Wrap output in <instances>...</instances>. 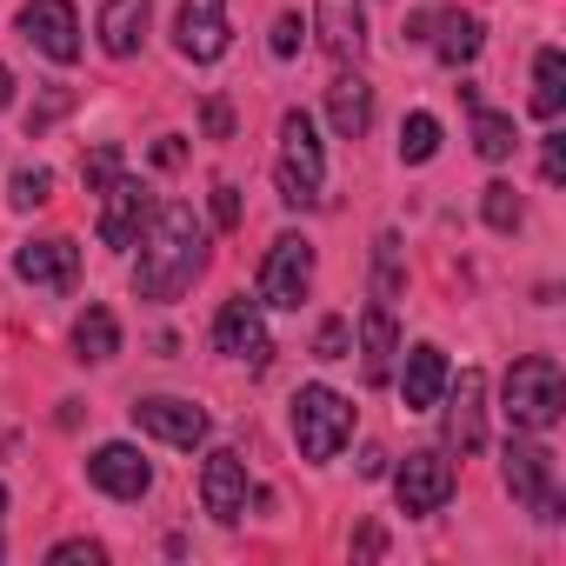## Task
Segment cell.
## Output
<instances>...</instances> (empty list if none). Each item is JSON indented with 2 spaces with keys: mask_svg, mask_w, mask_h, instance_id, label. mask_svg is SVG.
Listing matches in <instances>:
<instances>
[{
  "mask_svg": "<svg viewBox=\"0 0 566 566\" xmlns=\"http://www.w3.org/2000/svg\"><path fill=\"white\" fill-rule=\"evenodd\" d=\"M207 266V227L193 220L187 200H167L140 240V266H134V294L140 301H180Z\"/></svg>",
  "mask_w": 566,
  "mask_h": 566,
  "instance_id": "obj_1",
  "label": "cell"
},
{
  "mask_svg": "<svg viewBox=\"0 0 566 566\" xmlns=\"http://www.w3.org/2000/svg\"><path fill=\"white\" fill-rule=\"evenodd\" d=\"M273 187L287 207H321V187H327V154H321V134L301 107L280 114V160H273Z\"/></svg>",
  "mask_w": 566,
  "mask_h": 566,
  "instance_id": "obj_2",
  "label": "cell"
},
{
  "mask_svg": "<svg viewBox=\"0 0 566 566\" xmlns=\"http://www.w3.org/2000/svg\"><path fill=\"white\" fill-rule=\"evenodd\" d=\"M566 407V374L553 354H526L506 367V427L513 433H546Z\"/></svg>",
  "mask_w": 566,
  "mask_h": 566,
  "instance_id": "obj_3",
  "label": "cell"
},
{
  "mask_svg": "<svg viewBox=\"0 0 566 566\" xmlns=\"http://www.w3.org/2000/svg\"><path fill=\"white\" fill-rule=\"evenodd\" d=\"M294 440H301V460H314V467H327L347 440H354V400L347 394H334V387H301L294 394Z\"/></svg>",
  "mask_w": 566,
  "mask_h": 566,
  "instance_id": "obj_4",
  "label": "cell"
},
{
  "mask_svg": "<svg viewBox=\"0 0 566 566\" xmlns=\"http://www.w3.org/2000/svg\"><path fill=\"white\" fill-rule=\"evenodd\" d=\"M307 294H314V247L301 233H280L266 247V260H260V307L294 314Z\"/></svg>",
  "mask_w": 566,
  "mask_h": 566,
  "instance_id": "obj_5",
  "label": "cell"
},
{
  "mask_svg": "<svg viewBox=\"0 0 566 566\" xmlns=\"http://www.w3.org/2000/svg\"><path fill=\"white\" fill-rule=\"evenodd\" d=\"M506 493L520 506H533L539 520H559V486H553V453L526 433V440H506Z\"/></svg>",
  "mask_w": 566,
  "mask_h": 566,
  "instance_id": "obj_6",
  "label": "cell"
},
{
  "mask_svg": "<svg viewBox=\"0 0 566 566\" xmlns=\"http://www.w3.org/2000/svg\"><path fill=\"white\" fill-rule=\"evenodd\" d=\"M394 500H400V513H413V520L440 513V506L453 500V460H447V453H433V447L407 453V460H400V473H394Z\"/></svg>",
  "mask_w": 566,
  "mask_h": 566,
  "instance_id": "obj_7",
  "label": "cell"
},
{
  "mask_svg": "<svg viewBox=\"0 0 566 566\" xmlns=\"http://www.w3.org/2000/svg\"><path fill=\"white\" fill-rule=\"evenodd\" d=\"M213 347L227 354V360H247L253 374H266V360H273V340H266V321H260V301H247V294H233L220 314H213Z\"/></svg>",
  "mask_w": 566,
  "mask_h": 566,
  "instance_id": "obj_8",
  "label": "cell"
},
{
  "mask_svg": "<svg viewBox=\"0 0 566 566\" xmlns=\"http://www.w3.org/2000/svg\"><path fill=\"white\" fill-rule=\"evenodd\" d=\"M447 447L467 460V453H480L486 447V374L480 367H467L460 380L447 374Z\"/></svg>",
  "mask_w": 566,
  "mask_h": 566,
  "instance_id": "obj_9",
  "label": "cell"
},
{
  "mask_svg": "<svg viewBox=\"0 0 566 566\" xmlns=\"http://www.w3.org/2000/svg\"><path fill=\"white\" fill-rule=\"evenodd\" d=\"M21 41L41 48L48 61L74 67V61H81V21H74V0H28V8H21Z\"/></svg>",
  "mask_w": 566,
  "mask_h": 566,
  "instance_id": "obj_10",
  "label": "cell"
},
{
  "mask_svg": "<svg viewBox=\"0 0 566 566\" xmlns=\"http://www.w3.org/2000/svg\"><path fill=\"white\" fill-rule=\"evenodd\" d=\"M174 48L180 61L207 67L227 54V0H180V14H174Z\"/></svg>",
  "mask_w": 566,
  "mask_h": 566,
  "instance_id": "obj_11",
  "label": "cell"
},
{
  "mask_svg": "<svg viewBox=\"0 0 566 566\" xmlns=\"http://www.w3.org/2000/svg\"><path fill=\"white\" fill-rule=\"evenodd\" d=\"M134 427H140V433H154V440H167V447H187V453L207 440V413H200L193 400H174V394L134 400Z\"/></svg>",
  "mask_w": 566,
  "mask_h": 566,
  "instance_id": "obj_12",
  "label": "cell"
},
{
  "mask_svg": "<svg viewBox=\"0 0 566 566\" xmlns=\"http://www.w3.org/2000/svg\"><path fill=\"white\" fill-rule=\"evenodd\" d=\"M314 34L340 67H354L367 54V0H314Z\"/></svg>",
  "mask_w": 566,
  "mask_h": 566,
  "instance_id": "obj_13",
  "label": "cell"
},
{
  "mask_svg": "<svg viewBox=\"0 0 566 566\" xmlns=\"http://www.w3.org/2000/svg\"><path fill=\"white\" fill-rule=\"evenodd\" d=\"M87 480H94L107 500H140V493L154 486V467L140 460V447H127V440H107V447H94V460H87Z\"/></svg>",
  "mask_w": 566,
  "mask_h": 566,
  "instance_id": "obj_14",
  "label": "cell"
},
{
  "mask_svg": "<svg viewBox=\"0 0 566 566\" xmlns=\"http://www.w3.org/2000/svg\"><path fill=\"white\" fill-rule=\"evenodd\" d=\"M200 500H207V513H213L220 526H233V520L247 513V460H240L233 447H213V453H207V467H200Z\"/></svg>",
  "mask_w": 566,
  "mask_h": 566,
  "instance_id": "obj_15",
  "label": "cell"
},
{
  "mask_svg": "<svg viewBox=\"0 0 566 566\" xmlns=\"http://www.w3.org/2000/svg\"><path fill=\"white\" fill-rule=\"evenodd\" d=\"M140 220H147V193H140V180L134 174H114L107 187H101V247H134L140 240Z\"/></svg>",
  "mask_w": 566,
  "mask_h": 566,
  "instance_id": "obj_16",
  "label": "cell"
},
{
  "mask_svg": "<svg viewBox=\"0 0 566 566\" xmlns=\"http://www.w3.org/2000/svg\"><path fill=\"white\" fill-rule=\"evenodd\" d=\"M14 273L28 280V287L67 294L74 280H81V247H74V240H28V247L14 253Z\"/></svg>",
  "mask_w": 566,
  "mask_h": 566,
  "instance_id": "obj_17",
  "label": "cell"
},
{
  "mask_svg": "<svg viewBox=\"0 0 566 566\" xmlns=\"http://www.w3.org/2000/svg\"><path fill=\"white\" fill-rule=\"evenodd\" d=\"M447 354L433 347V340H420V347H407V367H400V400H407V413H433L440 407V394H447Z\"/></svg>",
  "mask_w": 566,
  "mask_h": 566,
  "instance_id": "obj_18",
  "label": "cell"
},
{
  "mask_svg": "<svg viewBox=\"0 0 566 566\" xmlns=\"http://www.w3.org/2000/svg\"><path fill=\"white\" fill-rule=\"evenodd\" d=\"M394 354H400L394 307L374 301V307L360 314V374H367V387H387V380H394Z\"/></svg>",
  "mask_w": 566,
  "mask_h": 566,
  "instance_id": "obj_19",
  "label": "cell"
},
{
  "mask_svg": "<svg viewBox=\"0 0 566 566\" xmlns=\"http://www.w3.org/2000/svg\"><path fill=\"white\" fill-rule=\"evenodd\" d=\"M147 14H154V0H107L101 8V54H114V61H134L140 54V41H147Z\"/></svg>",
  "mask_w": 566,
  "mask_h": 566,
  "instance_id": "obj_20",
  "label": "cell"
},
{
  "mask_svg": "<svg viewBox=\"0 0 566 566\" xmlns=\"http://www.w3.org/2000/svg\"><path fill=\"white\" fill-rule=\"evenodd\" d=\"M327 120H334L340 140H360V134L374 127V87H367L360 74H334V87H327Z\"/></svg>",
  "mask_w": 566,
  "mask_h": 566,
  "instance_id": "obj_21",
  "label": "cell"
},
{
  "mask_svg": "<svg viewBox=\"0 0 566 566\" xmlns=\"http://www.w3.org/2000/svg\"><path fill=\"white\" fill-rule=\"evenodd\" d=\"M427 41H433V54H440L447 67H467V61L480 54V14L447 8V14H433V21H427Z\"/></svg>",
  "mask_w": 566,
  "mask_h": 566,
  "instance_id": "obj_22",
  "label": "cell"
},
{
  "mask_svg": "<svg viewBox=\"0 0 566 566\" xmlns=\"http://www.w3.org/2000/svg\"><path fill=\"white\" fill-rule=\"evenodd\" d=\"M74 354H81L87 367H107V360L120 354V321H114V307H87V314L74 321Z\"/></svg>",
  "mask_w": 566,
  "mask_h": 566,
  "instance_id": "obj_23",
  "label": "cell"
},
{
  "mask_svg": "<svg viewBox=\"0 0 566 566\" xmlns=\"http://www.w3.org/2000/svg\"><path fill=\"white\" fill-rule=\"evenodd\" d=\"M559 107H566V54L539 48V61H533V114L559 120Z\"/></svg>",
  "mask_w": 566,
  "mask_h": 566,
  "instance_id": "obj_24",
  "label": "cell"
},
{
  "mask_svg": "<svg viewBox=\"0 0 566 566\" xmlns=\"http://www.w3.org/2000/svg\"><path fill=\"white\" fill-rule=\"evenodd\" d=\"M513 147H520L513 120H506V114H493V107H473V154H480V160H506Z\"/></svg>",
  "mask_w": 566,
  "mask_h": 566,
  "instance_id": "obj_25",
  "label": "cell"
},
{
  "mask_svg": "<svg viewBox=\"0 0 566 566\" xmlns=\"http://www.w3.org/2000/svg\"><path fill=\"white\" fill-rule=\"evenodd\" d=\"M433 154H440V120L433 114H407L400 120V160L407 167H427Z\"/></svg>",
  "mask_w": 566,
  "mask_h": 566,
  "instance_id": "obj_26",
  "label": "cell"
},
{
  "mask_svg": "<svg viewBox=\"0 0 566 566\" xmlns=\"http://www.w3.org/2000/svg\"><path fill=\"white\" fill-rule=\"evenodd\" d=\"M520 213H526V207H520V193H513L506 180H486V187H480V220H486L493 233H513Z\"/></svg>",
  "mask_w": 566,
  "mask_h": 566,
  "instance_id": "obj_27",
  "label": "cell"
},
{
  "mask_svg": "<svg viewBox=\"0 0 566 566\" xmlns=\"http://www.w3.org/2000/svg\"><path fill=\"white\" fill-rule=\"evenodd\" d=\"M8 200H14L21 213H34V207H48V200H54V174H48V167H21V174L8 180Z\"/></svg>",
  "mask_w": 566,
  "mask_h": 566,
  "instance_id": "obj_28",
  "label": "cell"
},
{
  "mask_svg": "<svg viewBox=\"0 0 566 566\" xmlns=\"http://www.w3.org/2000/svg\"><path fill=\"white\" fill-rule=\"evenodd\" d=\"M354 354V327L334 314V321H321V334H314V360H347Z\"/></svg>",
  "mask_w": 566,
  "mask_h": 566,
  "instance_id": "obj_29",
  "label": "cell"
},
{
  "mask_svg": "<svg viewBox=\"0 0 566 566\" xmlns=\"http://www.w3.org/2000/svg\"><path fill=\"white\" fill-rule=\"evenodd\" d=\"M81 174H87V187L101 193V187H107L114 174H127V160H120V147L107 140V147H94V154H87V167H81Z\"/></svg>",
  "mask_w": 566,
  "mask_h": 566,
  "instance_id": "obj_30",
  "label": "cell"
},
{
  "mask_svg": "<svg viewBox=\"0 0 566 566\" xmlns=\"http://www.w3.org/2000/svg\"><path fill=\"white\" fill-rule=\"evenodd\" d=\"M107 553H101V539H61L54 553H48V566H101Z\"/></svg>",
  "mask_w": 566,
  "mask_h": 566,
  "instance_id": "obj_31",
  "label": "cell"
},
{
  "mask_svg": "<svg viewBox=\"0 0 566 566\" xmlns=\"http://www.w3.org/2000/svg\"><path fill=\"white\" fill-rule=\"evenodd\" d=\"M301 34H307V28H301V14H280V21H273V41H266V48H273L280 61H294V54H301Z\"/></svg>",
  "mask_w": 566,
  "mask_h": 566,
  "instance_id": "obj_32",
  "label": "cell"
},
{
  "mask_svg": "<svg viewBox=\"0 0 566 566\" xmlns=\"http://www.w3.org/2000/svg\"><path fill=\"white\" fill-rule=\"evenodd\" d=\"M200 127H207V140H227V134H233V107L213 94V101L200 107Z\"/></svg>",
  "mask_w": 566,
  "mask_h": 566,
  "instance_id": "obj_33",
  "label": "cell"
},
{
  "mask_svg": "<svg viewBox=\"0 0 566 566\" xmlns=\"http://www.w3.org/2000/svg\"><path fill=\"white\" fill-rule=\"evenodd\" d=\"M213 220L220 227H240V187L233 180H213Z\"/></svg>",
  "mask_w": 566,
  "mask_h": 566,
  "instance_id": "obj_34",
  "label": "cell"
},
{
  "mask_svg": "<svg viewBox=\"0 0 566 566\" xmlns=\"http://www.w3.org/2000/svg\"><path fill=\"white\" fill-rule=\"evenodd\" d=\"M539 174H546V187H559V180H566V140H559V134H546V154H539Z\"/></svg>",
  "mask_w": 566,
  "mask_h": 566,
  "instance_id": "obj_35",
  "label": "cell"
},
{
  "mask_svg": "<svg viewBox=\"0 0 566 566\" xmlns=\"http://www.w3.org/2000/svg\"><path fill=\"white\" fill-rule=\"evenodd\" d=\"M61 114H67V94L54 87V94H48V101H41L34 114H28V134H41V127H48V120H61Z\"/></svg>",
  "mask_w": 566,
  "mask_h": 566,
  "instance_id": "obj_36",
  "label": "cell"
},
{
  "mask_svg": "<svg viewBox=\"0 0 566 566\" xmlns=\"http://www.w3.org/2000/svg\"><path fill=\"white\" fill-rule=\"evenodd\" d=\"M180 154H187V147H180V140H174V134H167V140H160V147H154V167H180Z\"/></svg>",
  "mask_w": 566,
  "mask_h": 566,
  "instance_id": "obj_37",
  "label": "cell"
},
{
  "mask_svg": "<svg viewBox=\"0 0 566 566\" xmlns=\"http://www.w3.org/2000/svg\"><path fill=\"white\" fill-rule=\"evenodd\" d=\"M360 473L380 480V473H387V447H367V453H360Z\"/></svg>",
  "mask_w": 566,
  "mask_h": 566,
  "instance_id": "obj_38",
  "label": "cell"
},
{
  "mask_svg": "<svg viewBox=\"0 0 566 566\" xmlns=\"http://www.w3.org/2000/svg\"><path fill=\"white\" fill-rule=\"evenodd\" d=\"M8 101H14V74H8V67H0V107H8Z\"/></svg>",
  "mask_w": 566,
  "mask_h": 566,
  "instance_id": "obj_39",
  "label": "cell"
},
{
  "mask_svg": "<svg viewBox=\"0 0 566 566\" xmlns=\"http://www.w3.org/2000/svg\"><path fill=\"white\" fill-rule=\"evenodd\" d=\"M0 526H8V486H0ZM0 553H8V533H0Z\"/></svg>",
  "mask_w": 566,
  "mask_h": 566,
  "instance_id": "obj_40",
  "label": "cell"
}]
</instances>
